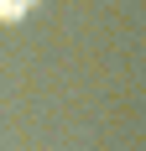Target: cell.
Listing matches in <instances>:
<instances>
[{
	"instance_id": "6da1fadb",
	"label": "cell",
	"mask_w": 146,
	"mask_h": 151,
	"mask_svg": "<svg viewBox=\"0 0 146 151\" xmlns=\"http://www.w3.org/2000/svg\"><path fill=\"white\" fill-rule=\"evenodd\" d=\"M26 5H31V0H0V16H21Z\"/></svg>"
}]
</instances>
